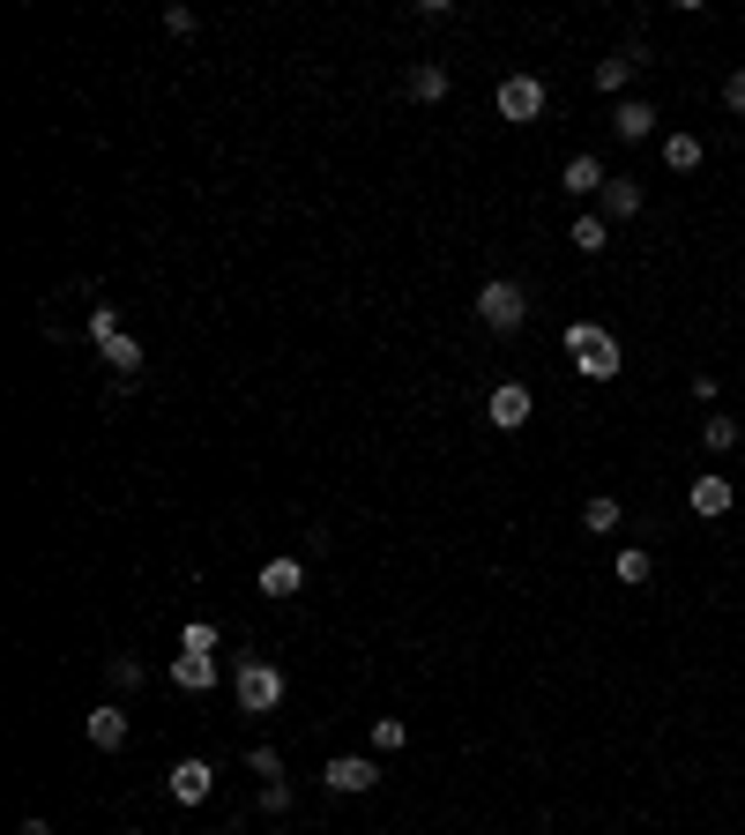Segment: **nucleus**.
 <instances>
[{
  "instance_id": "nucleus-13",
  "label": "nucleus",
  "mask_w": 745,
  "mask_h": 835,
  "mask_svg": "<svg viewBox=\"0 0 745 835\" xmlns=\"http://www.w3.org/2000/svg\"><path fill=\"white\" fill-rule=\"evenodd\" d=\"M165 679L179 686V694H209V686H216V657H187V649H179V657L165 665Z\"/></svg>"
},
{
  "instance_id": "nucleus-8",
  "label": "nucleus",
  "mask_w": 745,
  "mask_h": 835,
  "mask_svg": "<svg viewBox=\"0 0 745 835\" xmlns=\"http://www.w3.org/2000/svg\"><path fill=\"white\" fill-rule=\"evenodd\" d=\"M83 739L97 753H120L127 746V709H120V702H97V709L83 716Z\"/></svg>"
},
{
  "instance_id": "nucleus-12",
  "label": "nucleus",
  "mask_w": 745,
  "mask_h": 835,
  "mask_svg": "<svg viewBox=\"0 0 745 835\" xmlns=\"http://www.w3.org/2000/svg\"><path fill=\"white\" fill-rule=\"evenodd\" d=\"M306 589V560L298 552H276L269 567H261V597H298Z\"/></svg>"
},
{
  "instance_id": "nucleus-1",
  "label": "nucleus",
  "mask_w": 745,
  "mask_h": 835,
  "mask_svg": "<svg viewBox=\"0 0 745 835\" xmlns=\"http://www.w3.org/2000/svg\"><path fill=\"white\" fill-rule=\"evenodd\" d=\"M567 358H575L581 380H619V336L604 329V321H567Z\"/></svg>"
},
{
  "instance_id": "nucleus-24",
  "label": "nucleus",
  "mask_w": 745,
  "mask_h": 835,
  "mask_svg": "<svg viewBox=\"0 0 745 835\" xmlns=\"http://www.w3.org/2000/svg\"><path fill=\"white\" fill-rule=\"evenodd\" d=\"M247 768L261 776V784H284V753H276V746H253V753H247Z\"/></svg>"
},
{
  "instance_id": "nucleus-17",
  "label": "nucleus",
  "mask_w": 745,
  "mask_h": 835,
  "mask_svg": "<svg viewBox=\"0 0 745 835\" xmlns=\"http://www.w3.org/2000/svg\"><path fill=\"white\" fill-rule=\"evenodd\" d=\"M567 239H575L581 254H604V247H612V224H604V209H581V216H575V232H567Z\"/></svg>"
},
{
  "instance_id": "nucleus-31",
  "label": "nucleus",
  "mask_w": 745,
  "mask_h": 835,
  "mask_svg": "<svg viewBox=\"0 0 745 835\" xmlns=\"http://www.w3.org/2000/svg\"><path fill=\"white\" fill-rule=\"evenodd\" d=\"M120 835H142V828H120Z\"/></svg>"
},
{
  "instance_id": "nucleus-9",
  "label": "nucleus",
  "mask_w": 745,
  "mask_h": 835,
  "mask_svg": "<svg viewBox=\"0 0 745 835\" xmlns=\"http://www.w3.org/2000/svg\"><path fill=\"white\" fill-rule=\"evenodd\" d=\"M612 134H619V142H649V134H657V105H649V97H619V105H612Z\"/></svg>"
},
{
  "instance_id": "nucleus-15",
  "label": "nucleus",
  "mask_w": 745,
  "mask_h": 835,
  "mask_svg": "<svg viewBox=\"0 0 745 835\" xmlns=\"http://www.w3.org/2000/svg\"><path fill=\"white\" fill-rule=\"evenodd\" d=\"M604 224H626V216H641V179H604Z\"/></svg>"
},
{
  "instance_id": "nucleus-19",
  "label": "nucleus",
  "mask_w": 745,
  "mask_h": 835,
  "mask_svg": "<svg viewBox=\"0 0 745 835\" xmlns=\"http://www.w3.org/2000/svg\"><path fill=\"white\" fill-rule=\"evenodd\" d=\"M411 97L417 105H440V97H448V68H440V60H417L411 68Z\"/></svg>"
},
{
  "instance_id": "nucleus-25",
  "label": "nucleus",
  "mask_w": 745,
  "mask_h": 835,
  "mask_svg": "<svg viewBox=\"0 0 745 835\" xmlns=\"http://www.w3.org/2000/svg\"><path fill=\"white\" fill-rule=\"evenodd\" d=\"M179 649H187V657H216V626H209V620H194L187 634H179Z\"/></svg>"
},
{
  "instance_id": "nucleus-29",
  "label": "nucleus",
  "mask_w": 745,
  "mask_h": 835,
  "mask_svg": "<svg viewBox=\"0 0 745 835\" xmlns=\"http://www.w3.org/2000/svg\"><path fill=\"white\" fill-rule=\"evenodd\" d=\"M723 105H731V113H738V120H745V68H738V75H731V83H723Z\"/></svg>"
},
{
  "instance_id": "nucleus-26",
  "label": "nucleus",
  "mask_w": 745,
  "mask_h": 835,
  "mask_svg": "<svg viewBox=\"0 0 745 835\" xmlns=\"http://www.w3.org/2000/svg\"><path fill=\"white\" fill-rule=\"evenodd\" d=\"M105 336H120V306H113V298L90 314V343H105Z\"/></svg>"
},
{
  "instance_id": "nucleus-10",
  "label": "nucleus",
  "mask_w": 745,
  "mask_h": 835,
  "mask_svg": "<svg viewBox=\"0 0 745 835\" xmlns=\"http://www.w3.org/2000/svg\"><path fill=\"white\" fill-rule=\"evenodd\" d=\"M604 179H612V172H604V157H596V150H575V157H567V172H559V187H567V195H604Z\"/></svg>"
},
{
  "instance_id": "nucleus-2",
  "label": "nucleus",
  "mask_w": 745,
  "mask_h": 835,
  "mask_svg": "<svg viewBox=\"0 0 745 835\" xmlns=\"http://www.w3.org/2000/svg\"><path fill=\"white\" fill-rule=\"evenodd\" d=\"M232 694H239V709H247V716L284 709V671L269 665V657H239V671H232Z\"/></svg>"
},
{
  "instance_id": "nucleus-6",
  "label": "nucleus",
  "mask_w": 745,
  "mask_h": 835,
  "mask_svg": "<svg viewBox=\"0 0 745 835\" xmlns=\"http://www.w3.org/2000/svg\"><path fill=\"white\" fill-rule=\"evenodd\" d=\"M165 791L179 798V805H202V798L216 791V768H209L202 753H187V761H172V768H165Z\"/></svg>"
},
{
  "instance_id": "nucleus-4",
  "label": "nucleus",
  "mask_w": 745,
  "mask_h": 835,
  "mask_svg": "<svg viewBox=\"0 0 745 835\" xmlns=\"http://www.w3.org/2000/svg\"><path fill=\"white\" fill-rule=\"evenodd\" d=\"M544 105H552V90H544L537 75H507V83H499V120L537 127V120H544Z\"/></svg>"
},
{
  "instance_id": "nucleus-27",
  "label": "nucleus",
  "mask_w": 745,
  "mask_h": 835,
  "mask_svg": "<svg viewBox=\"0 0 745 835\" xmlns=\"http://www.w3.org/2000/svg\"><path fill=\"white\" fill-rule=\"evenodd\" d=\"M261 813H291V784H261Z\"/></svg>"
},
{
  "instance_id": "nucleus-5",
  "label": "nucleus",
  "mask_w": 745,
  "mask_h": 835,
  "mask_svg": "<svg viewBox=\"0 0 745 835\" xmlns=\"http://www.w3.org/2000/svg\"><path fill=\"white\" fill-rule=\"evenodd\" d=\"M321 784H329V791H343V798H358V791H372V784H380V761H372V753H335L329 768H321Z\"/></svg>"
},
{
  "instance_id": "nucleus-32",
  "label": "nucleus",
  "mask_w": 745,
  "mask_h": 835,
  "mask_svg": "<svg viewBox=\"0 0 745 835\" xmlns=\"http://www.w3.org/2000/svg\"><path fill=\"white\" fill-rule=\"evenodd\" d=\"M738 23H745V15H738Z\"/></svg>"
},
{
  "instance_id": "nucleus-14",
  "label": "nucleus",
  "mask_w": 745,
  "mask_h": 835,
  "mask_svg": "<svg viewBox=\"0 0 745 835\" xmlns=\"http://www.w3.org/2000/svg\"><path fill=\"white\" fill-rule=\"evenodd\" d=\"M641 60H649L641 45H619L612 60H596V90H612V97H619V90L634 83V68H641Z\"/></svg>"
},
{
  "instance_id": "nucleus-18",
  "label": "nucleus",
  "mask_w": 745,
  "mask_h": 835,
  "mask_svg": "<svg viewBox=\"0 0 745 835\" xmlns=\"http://www.w3.org/2000/svg\"><path fill=\"white\" fill-rule=\"evenodd\" d=\"M97 358H105L120 380H134V366H142V343H134V336H105V343H97Z\"/></svg>"
},
{
  "instance_id": "nucleus-20",
  "label": "nucleus",
  "mask_w": 745,
  "mask_h": 835,
  "mask_svg": "<svg viewBox=\"0 0 745 835\" xmlns=\"http://www.w3.org/2000/svg\"><path fill=\"white\" fill-rule=\"evenodd\" d=\"M663 165L694 172V165H701V134H663Z\"/></svg>"
},
{
  "instance_id": "nucleus-21",
  "label": "nucleus",
  "mask_w": 745,
  "mask_h": 835,
  "mask_svg": "<svg viewBox=\"0 0 745 835\" xmlns=\"http://www.w3.org/2000/svg\"><path fill=\"white\" fill-rule=\"evenodd\" d=\"M701 448L708 456H731L738 448V418H701Z\"/></svg>"
},
{
  "instance_id": "nucleus-16",
  "label": "nucleus",
  "mask_w": 745,
  "mask_h": 835,
  "mask_svg": "<svg viewBox=\"0 0 745 835\" xmlns=\"http://www.w3.org/2000/svg\"><path fill=\"white\" fill-rule=\"evenodd\" d=\"M581 530H589V538H612V530H619V501H612V493H589V501H581Z\"/></svg>"
},
{
  "instance_id": "nucleus-11",
  "label": "nucleus",
  "mask_w": 745,
  "mask_h": 835,
  "mask_svg": "<svg viewBox=\"0 0 745 835\" xmlns=\"http://www.w3.org/2000/svg\"><path fill=\"white\" fill-rule=\"evenodd\" d=\"M731 501H738V493H731V478H694V485H686V507H694L701 522L731 515Z\"/></svg>"
},
{
  "instance_id": "nucleus-23",
  "label": "nucleus",
  "mask_w": 745,
  "mask_h": 835,
  "mask_svg": "<svg viewBox=\"0 0 745 835\" xmlns=\"http://www.w3.org/2000/svg\"><path fill=\"white\" fill-rule=\"evenodd\" d=\"M372 753H403V716H372Z\"/></svg>"
},
{
  "instance_id": "nucleus-28",
  "label": "nucleus",
  "mask_w": 745,
  "mask_h": 835,
  "mask_svg": "<svg viewBox=\"0 0 745 835\" xmlns=\"http://www.w3.org/2000/svg\"><path fill=\"white\" fill-rule=\"evenodd\" d=\"M113 686H142V665H134V657H113Z\"/></svg>"
},
{
  "instance_id": "nucleus-7",
  "label": "nucleus",
  "mask_w": 745,
  "mask_h": 835,
  "mask_svg": "<svg viewBox=\"0 0 745 835\" xmlns=\"http://www.w3.org/2000/svg\"><path fill=\"white\" fill-rule=\"evenodd\" d=\"M530 411H537V403H530V388H522V380H499L493 403H485V418H493L499 433H522V425H530Z\"/></svg>"
},
{
  "instance_id": "nucleus-22",
  "label": "nucleus",
  "mask_w": 745,
  "mask_h": 835,
  "mask_svg": "<svg viewBox=\"0 0 745 835\" xmlns=\"http://www.w3.org/2000/svg\"><path fill=\"white\" fill-rule=\"evenodd\" d=\"M649 575H657V560H649L641 544H626V552H619V583H634V589H641Z\"/></svg>"
},
{
  "instance_id": "nucleus-30",
  "label": "nucleus",
  "mask_w": 745,
  "mask_h": 835,
  "mask_svg": "<svg viewBox=\"0 0 745 835\" xmlns=\"http://www.w3.org/2000/svg\"><path fill=\"white\" fill-rule=\"evenodd\" d=\"M15 835H52V828H45V821H23V828H15Z\"/></svg>"
},
{
  "instance_id": "nucleus-3",
  "label": "nucleus",
  "mask_w": 745,
  "mask_h": 835,
  "mask_svg": "<svg viewBox=\"0 0 745 835\" xmlns=\"http://www.w3.org/2000/svg\"><path fill=\"white\" fill-rule=\"evenodd\" d=\"M477 321H485L493 336H515L522 321H530V292H522L515 277H493V284L477 292Z\"/></svg>"
}]
</instances>
